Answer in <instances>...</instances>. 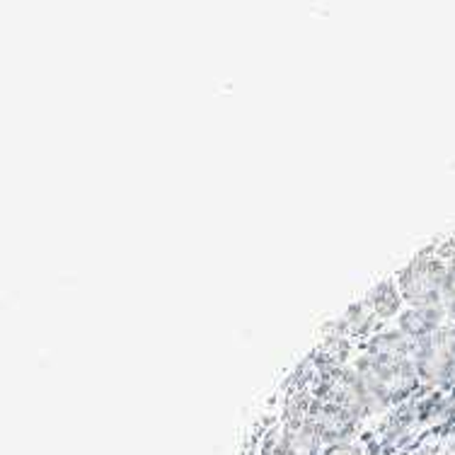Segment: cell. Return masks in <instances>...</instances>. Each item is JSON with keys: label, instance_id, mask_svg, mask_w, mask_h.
Returning a JSON list of instances; mask_svg holds the SVG:
<instances>
[{"label": "cell", "instance_id": "1", "mask_svg": "<svg viewBox=\"0 0 455 455\" xmlns=\"http://www.w3.org/2000/svg\"><path fill=\"white\" fill-rule=\"evenodd\" d=\"M448 264L451 262L438 250H429L395 274V283L404 303L411 307L443 306Z\"/></svg>", "mask_w": 455, "mask_h": 455}, {"label": "cell", "instance_id": "2", "mask_svg": "<svg viewBox=\"0 0 455 455\" xmlns=\"http://www.w3.org/2000/svg\"><path fill=\"white\" fill-rule=\"evenodd\" d=\"M441 330L427 339L414 341V351H411L417 376L431 390H448L455 386V354L443 339Z\"/></svg>", "mask_w": 455, "mask_h": 455}, {"label": "cell", "instance_id": "3", "mask_svg": "<svg viewBox=\"0 0 455 455\" xmlns=\"http://www.w3.org/2000/svg\"><path fill=\"white\" fill-rule=\"evenodd\" d=\"M397 330L411 341H421L436 334L441 327L448 324L446 307L443 306H421V307H411L407 306L397 315Z\"/></svg>", "mask_w": 455, "mask_h": 455}, {"label": "cell", "instance_id": "4", "mask_svg": "<svg viewBox=\"0 0 455 455\" xmlns=\"http://www.w3.org/2000/svg\"><path fill=\"white\" fill-rule=\"evenodd\" d=\"M366 303L376 313L378 320H397V315L404 310V300L397 283H395V276L378 283L376 289L366 296Z\"/></svg>", "mask_w": 455, "mask_h": 455}, {"label": "cell", "instance_id": "5", "mask_svg": "<svg viewBox=\"0 0 455 455\" xmlns=\"http://www.w3.org/2000/svg\"><path fill=\"white\" fill-rule=\"evenodd\" d=\"M438 252L443 254L448 262H455V237L451 240V243H448V250H438Z\"/></svg>", "mask_w": 455, "mask_h": 455}]
</instances>
